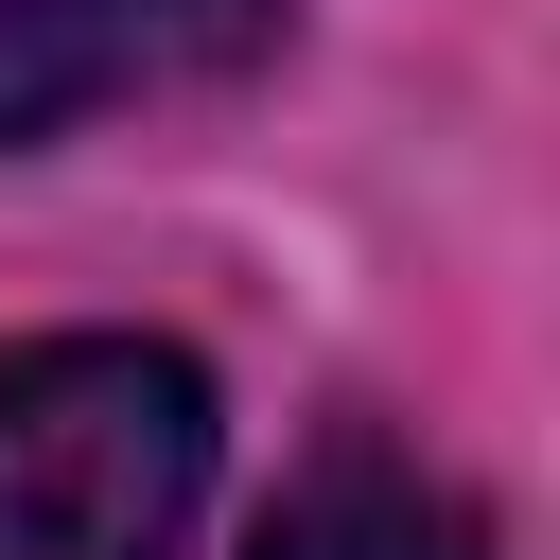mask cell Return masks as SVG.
Here are the masks:
<instances>
[{"mask_svg": "<svg viewBox=\"0 0 560 560\" xmlns=\"http://www.w3.org/2000/svg\"><path fill=\"white\" fill-rule=\"evenodd\" d=\"M210 508V368L158 332L0 350V560H175Z\"/></svg>", "mask_w": 560, "mask_h": 560, "instance_id": "cell-1", "label": "cell"}, {"mask_svg": "<svg viewBox=\"0 0 560 560\" xmlns=\"http://www.w3.org/2000/svg\"><path fill=\"white\" fill-rule=\"evenodd\" d=\"M298 0H0V158L70 140L105 105H175L280 52Z\"/></svg>", "mask_w": 560, "mask_h": 560, "instance_id": "cell-2", "label": "cell"}, {"mask_svg": "<svg viewBox=\"0 0 560 560\" xmlns=\"http://www.w3.org/2000/svg\"><path fill=\"white\" fill-rule=\"evenodd\" d=\"M262 560H490V542H472V508H455L438 472H402V455L332 438V455L262 508Z\"/></svg>", "mask_w": 560, "mask_h": 560, "instance_id": "cell-3", "label": "cell"}]
</instances>
